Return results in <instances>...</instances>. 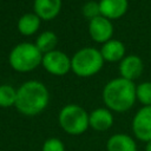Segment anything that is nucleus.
Returning <instances> with one entry per match:
<instances>
[{"mask_svg":"<svg viewBox=\"0 0 151 151\" xmlns=\"http://www.w3.org/2000/svg\"><path fill=\"white\" fill-rule=\"evenodd\" d=\"M47 87L38 80H28L17 90L15 107L24 116H37L48 105Z\"/></svg>","mask_w":151,"mask_h":151,"instance_id":"obj_1","label":"nucleus"},{"mask_svg":"<svg viewBox=\"0 0 151 151\" xmlns=\"http://www.w3.org/2000/svg\"><path fill=\"white\" fill-rule=\"evenodd\" d=\"M136 88L133 81L125 78H116L109 81L103 90V100L110 111L125 112L136 103Z\"/></svg>","mask_w":151,"mask_h":151,"instance_id":"obj_2","label":"nucleus"},{"mask_svg":"<svg viewBox=\"0 0 151 151\" xmlns=\"http://www.w3.org/2000/svg\"><path fill=\"white\" fill-rule=\"evenodd\" d=\"M42 55L35 44L21 42L11 51L8 61L13 70L18 72H29L42 63Z\"/></svg>","mask_w":151,"mask_h":151,"instance_id":"obj_3","label":"nucleus"},{"mask_svg":"<svg viewBox=\"0 0 151 151\" xmlns=\"http://www.w3.org/2000/svg\"><path fill=\"white\" fill-rule=\"evenodd\" d=\"M104 64L103 55L99 50L93 47H84L74 53L71 59V70L79 77H91L98 73Z\"/></svg>","mask_w":151,"mask_h":151,"instance_id":"obj_4","label":"nucleus"},{"mask_svg":"<svg viewBox=\"0 0 151 151\" xmlns=\"http://www.w3.org/2000/svg\"><path fill=\"white\" fill-rule=\"evenodd\" d=\"M88 116L90 114L81 106L76 104H68L60 110L58 120L60 127L66 133L72 136H79L84 133L90 126Z\"/></svg>","mask_w":151,"mask_h":151,"instance_id":"obj_5","label":"nucleus"},{"mask_svg":"<svg viewBox=\"0 0 151 151\" xmlns=\"http://www.w3.org/2000/svg\"><path fill=\"white\" fill-rule=\"evenodd\" d=\"M44 68L54 76H64L71 70V59L61 51H52L42 55Z\"/></svg>","mask_w":151,"mask_h":151,"instance_id":"obj_6","label":"nucleus"},{"mask_svg":"<svg viewBox=\"0 0 151 151\" xmlns=\"http://www.w3.org/2000/svg\"><path fill=\"white\" fill-rule=\"evenodd\" d=\"M132 131L137 139L142 142L151 140V106H143L132 119Z\"/></svg>","mask_w":151,"mask_h":151,"instance_id":"obj_7","label":"nucleus"},{"mask_svg":"<svg viewBox=\"0 0 151 151\" xmlns=\"http://www.w3.org/2000/svg\"><path fill=\"white\" fill-rule=\"evenodd\" d=\"M88 33L96 42L105 44L106 41L111 40V37L113 33V26L109 19H106L103 15H99L90 20Z\"/></svg>","mask_w":151,"mask_h":151,"instance_id":"obj_8","label":"nucleus"},{"mask_svg":"<svg viewBox=\"0 0 151 151\" xmlns=\"http://www.w3.org/2000/svg\"><path fill=\"white\" fill-rule=\"evenodd\" d=\"M143 61L138 55L131 54L124 57L119 65V72L122 78L133 81L134 79L139 78L143 72Z\"/></svg>","mask_w":151,"mask_h":151,"instance_id":"obj_9","label":"nucleus"},{"mask_svg":"<svg viewBox=\"0 0 151 151\" xmlns=\"http://www.w3.org/2000/svg\"><path fill=\"white\" fill-rule=\"evenodd\" d=\"M88 120L90 126L99 132L107 131L113 125V116L107 107H98L93 110L88 116Z\"/></svg>","mask_w":151,"mask_h":151,"instance_id":"obj_10","label":"nucleus"},{"mask_svg":"<svg viewBox=\"0 0 151 151\" xmlns=\"http://www.w3.org/2000/svg\"><path fill=\"white\" fill-rule=\"evenodd\" d=\"M34 13L42 20H52L61 8V0H34Z\"/></svg>","mask_w":151,"mask_h":151,"instance_id":"obj_11","label":"nucleus"},{"mask_svg":"<svg viewBox=\"0 0 151 151\" xmlns=\"http://www.w3.org/2000/svg\"><path fill=\"white\" fill-rule=\"evenodd\" d=\"M127 0H99L100 15L106 19H118L127 11Z\"/></svg>","mask_w":151,"mask_h":151,"instance_id":"obj_12","label":"nucleus"},{"mask_svg":"<svg viewBox=\"0 0 151 151\" xmlns=\"http://www.w3.org/2000/svg\"><path fill=\"white\" fill-rule=\"evenodd\" d=\"M107 151H137L136 140L125 133L112 134L106 143Z\"/></svg>","mask_w":151,"mask_h":151,"instance_id":"obj_13","label":"nucleus"},{"mask_svg":"<svg viewBox=\"0 0 151 151\" xmlns=\"http://www.w3.org/2000/svg\"><path fill=\"white\" fill-rule=\"evenodd\" d=\"M100 53H101L104 60L114 63V61L122 60L125 57V46L122 41L111 39V40L106 41L105 44H103Z\"/></svg>","mask_w":151,"mask_h":151,"instance_id":"obj_14","label":"nucleus"},{"mask_svg":"<svg viewBox=\"0 0 151 151\" xmlns=\"http://www.w3.org/2000/svg\"><path fill=\"white\" fill-rule=\"evenodd\" d=\"M40 20L35 13H26L18 20V29L22 35H32L40 27Z\"/></svg>","mask_w":151,"mask_h":151,"instance_id":"obj_15","label":"nucleus"},{"mask_svg":"<svg viewBox=\"0 0 151 151\" xmlns=\"http://www.w3.org/2000/svg\"><path fill=\"white\" fill-rule=\"evenodd\" d=\"M58 42V38L55 35V33L51 32V31H45L42 32L35 41V46L39 48V51L44 54L54 51L55 46Z\"/></svg>","mask_w":151,"mask_h":151,"instance_id":"obj_16","label":"nucleus"},{"mask_svg":"<svg viewBox=\"0 0 151 151\" xmlns=\"http://www.w3.org/2000/svg\"><path fill=\"white\" fill-rule=\"evenodd\" d=\"M17 100V90L8 85H0V107H11L15 105Z\"/></svg>","mask_w":151,"mask_h":151,"instance_id":"obj_17","label":"nucleus"},{"mask_svg":"<svg viewBox=\"0 0 151 151\" xmlns=\"http://www.w3.org/2000/svg\"><path fill=\"white\" fill-rule=\"evenodd\" d=\"M137 99L144 106H151V81H144L136 88Z\"/></svg>","mask_w":151,"mask_h":151,"instance_id":"obj_18","label":"nucleus"},{"mask_svg":"<svg viewBox=\"0 0 151 151\" xmlns=\"http://www.w3.org/2000/svg\"><path fill=\"white\" fill-rule=\"evenodd\" d=\"M83 14L88 18L90 20L97 18L100 15V8H99V2L96 1H87L84 6H83Z\"/></svg>","mask_w":151,"mask_h":151,"instance_id":"obj_19","label":"nucleus"},{"mask_svg":"<svg viewBox=\"0 0 151 151\" xmlns=\"http://www.w3.org/2000/svg\"><path fill=\"white\" fill-rule=\"evenodd\" d=\"M41 151H65V145L60 139L52 137L44 142Z\"/></svg>","mask_w":151,"mask_h":151,"instance_id":"obj_20","label":"nucleus"},{"mask_svg":"<svg viewBox=\"0 0 151 151\" xmlns=\"http://www.w3.org/2000/svg\"><path fill=\"white\" fill-rule=\"evenodd\" d=\"M145 151H151V140L146 143V146H145Z\"/></svg>","mask_w":151,"mask_h":151,"instance_id":"obj_21","label":"nucleus"}]
</instances>
